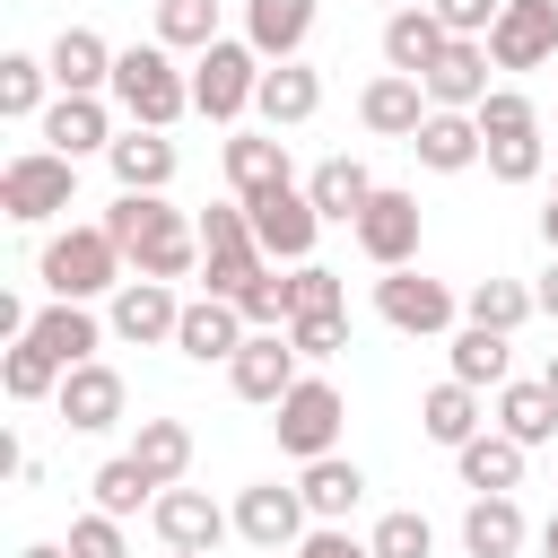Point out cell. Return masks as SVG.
I'll return each instance as SVG.
<instances>
[{"label":"cell","instance_id":"6da1fadb","mask_svg":"<svg viewBox=\"0 0 558 558\" xmlns=\"http://www.w3.org/2000/svg\"><path fill=\"white\" fill-rule=\"evenodd\" d=\"M96 227L122 244V262L140 279H192L201 270V218H183L166 192H113V209Z\"/></svg>","mask_w":558,"mask_h":558},{"label":"cell","instance_id":"7a4b0ae2","mask_svg":"<svg viewBox=\"0 0 558 558\" xmlns=\"http://www.w3.org/2000/svg\"><path fill=\"white\" fill-rule=\"evenodd\" d=\"M131 122H148V131H174L183 113H192V70L174 61V44H122L113 52V87H105Z\"/></svg>","mask_w":558,"mask_h":558},{"label":"cell","instance_id":"3957f363","mask_svg":"<svg viewBox=\"0 0 558 558\" xmlns=\"http://www.w3.org/2000/svg\"><path fill=\"white\" fill-rule=\"evenodd\" d=\"M35 279H44L52 296H78V305H96V296H113V288L131 279V262H122V244H113L105 227H61V235H44V253H35Z\"/></svg>","mask_w":558,"mask_h":558},{"label":"cell","instance_id":"277c9868","mask_svg":"<svg viewBox=\"0 0 558 558\" xmlns=\"http://www.w3.org/2000/svg\"><path fill=\"white\" fill-rule=\"evenodd\" d=\"M262 52L253 44H235V35H218L209 52H192V113L201 122H244L253 113V96H262Z\"/></svg>","mask_w":558,"mask_h":558},{"label":"cell","instance_id":"5b68a950","mask_svg":"<svg viewBox=\"0 0 558 558\" xmlns=\"http://www.w3.org/2000/svg\"><path fill=\"white\" fill-rule=\"evenodd\" d=\"M70 192H78V157H61V148H17V157L0 166V209H9L17 227L61 218Z\"/></svg>","mask_w":558,"mask_h":558},{"label":"cell","instance_id":"8992f818","mask_svg":"<svg viewBox=\"0 0 558 558\" xmlns=\"http://www.w3.org/2000/svg\"><path fill=\"white\" fill-rule=\"evenodd\" d=\"M340 427H349V401H340V384H323V375H296L288 401L270 410V436H279V453H296V462L340 453Z\"/></svg>","mask_w":558,"mask_h":558},{"label":"cell","instance_id":"52a82bcc","mask_svg":"<svg viewBox=\"0 0 558 558\" xmlns=\"http://www.w3.org/2000/svg\"><path fill=\"white\" fill-rule=\"evenodd\" d=\"M375 314L401 331V340H436V331H453V314H462V296L445 288V279H427V270H384L375 279Z\"/></svg>","mask_w":558,"mask_h":558},{"label":"cell","instance_id":"ba28073f","mask_svg":"<svg viewBox=\"0 0 558 558\" xmlns=\"http://www.w3.org/2000/svg\"><path fill=\"white\" fill-rule=\"evenodd\" d=\"M244 218H253V235H262V253H270V262H314L323 209H314V192H305V183H270V192H253V201H244Z\"/></svg>","mask_w":558,"mask_h":558},{"label":"cell","instance_id":"9c48e42d","mask_svg":"<svg viewBox=\"0 0 558 558\" xmlns=\"http://www.w3.org/2000/svg\"><path fill=\"white\" fill-rule=\"evenodd\" d=\"M296 375H305V357H296L288 323H279V331H244V349L227 357V384H235V401H253V410H279Z\"/></svg>","mask_w":558,"mask_h":558},{"label":"cell","instance_id":"30bf717a","mask_svg":"<svg viewBox=\"0 0 558 558\" xmlns=\"http://www.w3.org/2000/svg\"><path fill=\"white\" fill-rule=\"evenodd\" d=\"M235 532H244L253 549H296V541L314 532L305 488H296V480H253V488H235Z\"/></svg>","mask_w":558,"mask_h":558},{"label":"cell","instance_id":"8fae6325","mask_svg":"<svg viewBox=\"0 0 558 558\" xmlns=\"http://www.w3.org/2000/svg\"><path fill=\"white\" fill-rule=\"evenodd\" d=\"M357 253L375 262V270H401L410 253H418V192H401V183H375V201L357 209Z\"/></svg>","mask_w":558,"mask_h":558},{"label":"cell","instance_id":"7c38bea8","mask_svg":"<svg viewBox=\"0 0 558 558\" xmlns=\"http://www.w3.org/2000/svg\"><path fill=\"white\" fill-rule=\"evenodd\" d=\"M105 323H113V340H131V349H157V340H174V323H183V296H174V279H122L113 288V305H105Z\"/></svg>","mask_w":558,"mask_h":558},{"label":"cell","instance_id":"4fadbf2b","mask_svg":"<svg viewBox=\"0 0 558 558\" xmlns=\"http://www.w3.org/2000/svg\"><path fill=\"white\" fill-rule=\"evenodd\" d=\"M52 410H61V427H78V436H105V427H122V410H131V384H122L105 357H87V366H70V375H61Z\"/></svg>","mask_w":558,"mask_h":558},{"label":"cell","instance_id":"5bb4252c","mask_svg":"<svg viewBox=\"0 0 558 558\" xmlns=\"http://www.w3.org/2000/svg\"><path fill=\"white\" fill-rule=\"evenodd\" d=\"M488 61L497 70H541L558 61V0H506L488 26Z\"/></svg>","mask_w":558,"mask_h":558},{"label":"cell","instance_id":"9a60e30c","mask_svg":"<svg viewBox=\"0 0 558 558\" xmlns=\"http://www.w3.org/2000/svg\"><path fill=\"white\" fill-rule=\"evenodd\" d=\"M148 523H157V541H166V549H218V541L235 532V514H227L209 488H183V480H174V488H157Z\"/></svg>","mask_w":558,"mask_h":558},{"label":"cell","instance_id":"2e32d148","mask_svg":"<svg viewBox=\"0 0 558 558\" xmlns=\"http://www.w3.org/2000/svg\"><path fill=\"white\" fill-rule=\"evenodd\" d=\"M488 70H497V61H488V35H453L418 87H427V105H445V113H480V96H488Z\"/></svg>","mask_w":558,"mask_h":558},{"label":"cell","instance_id":"e0dca14e","mask_svg":"<svg viewBox=\"0 0 558 558\" xmlns=\"http://www.w3.org/2000/svg\"><path fill=\"white\" fill-rule=\"evenodd\" d=\"M427 113H436V105H427V87H418L410 70H384V78H366V87H357V122H366L375 140H401V148H410Z\"/></svg>","mask_w":558,"mask_h":558},{"label":"cell","instance_id":"ac0fdd59","mask_svg":"<svg viewBox=\"0 0 558 558\" xmlns=\"http://www.w3.org/2000/svg\"><path fill=\"white\" fill-rule=\"evenodd\" d=\"M244 331H253V323H244V314H235L227 296H209V288H201V296H183V323H174V349H183L192 366H227V357L244 349Z\"/></svg>","mask_w":558,"mask_h":558},{"label":"cell","instance_id":"d6986e66","mask_svg":"<svg viewBox=\"0 0 558 558\" xmlns=\"http://www.w3.org/2000/svg\"><path fill=\"white\" fill-rule=\"evenodd\" d=\"M35 131H44V148H61V157H105V148L122 140V131H113V105H105V96H52Z\"/></svg>","mask_w":558,"mask_h":558},{"label":"cell","instance_id":"ffe728a7","mask_svg":"<svg viewBox=\"0 0 558 558\" xmlns=\"http://www.w3.org/2000/svg\"><path fill=\"white\" fill-rule=\"evenodd\" d=\"M44 61H52V87H61V96H105V87H113V44H105L96 26H61V35L44 44Z\"/></svg>","mask_w":558,"mask_h":558},{"label":"cell","instance_id":"44dd1931","mask_svg":"<svg viewBox=\"0 0 558 558\" xmlns=\"http://www.w3.org/2000/svg\"><path fill=\"white\" fill-rule=\"evenodd\" d=\"M253 113L270 122V131H296V122H314L323 113V70L296 52V61H270L262 70V96H253Z\"/></svg>","mask_w":558,"mask_h":558},{"label":"cell","instance_id":"7402d4cb","mask_svg":"<svg viewBox=\"0 0 558 558\" xmlns=\"http://www.w3.org/2000/svg\"><path fill=\"white\" fill-rule=\"evenodd\" d=\"M410 157L427 166V174H471L480 157H488V131H480V113H427L418 122V140H410Z\"/></svg>","mask_w":558,"mask_h":558},{"label":"cell","instance_id":"603a6c76","mask_svg":"<svg viewBox=\"0 0 558 558\" xmlns=\"http://www.w3.org/2000/svg\"><path fill=\"white\" fill-rule=\"evenodd\" d=\"M105 166H113V183L122 192H166L174 174H183V148L166 140V131H148V122H131L113 148H105Z\"/></svg>","mask_w":558,"mask_h":558},{"label":"cell","instance_id":"cb8c5ba5","mask_svg":"<svg viewBox=\"0 0 558 558\" xmlns=\"http://www.w3.org/2000/svg\"><path fill=\"white\" fill-rule=\"evenodd\" d=\"M480 427H488V410H480V384L445 375V384H427V392H418V436H427V445L462 453V445H471Z\"/></svg>","mask_w":558,"mask_h":558},{"label":"cell","instance_id":"d4e9b609","mask_svg":"<svg viewBox=\"0 0 558 558\" xmlns=\"http://www.w3.org/2000/svg\"><path fill=\"white\" fill-rule=\"evenodd\" d=\"M523 453H532V445H514L506 427H480V436L453 453V471H462L471 497H514V488H523Z\"/></svg>","mask_w":558,"mask_h":558},{"label":"cell","instance_id":"484cf974","mask_svg":"<svg viewBox=\"0 0 558 558\" xmlns=\"http://www.w3.org/2000/svg\"><path fill=\"white\" fill-rule=\"evenodd\" d=\"M445 44H453V35H445V17H436L427 0H410V9H392V17H384V70H410V78H427Z\"/></svg>","mask_w":558,"mask_h":558},{"label":"cell","instance_id":"4316f807","mask_svg":"<svg viewBox=\"0 0 558 558\" xmlns=\"http://www.w3.org/2000/svg\"><path fill=\"white\" fill-rule=\"evenodd\" d=\"M270 183H296L288 140H279V131H235V140H227V192L253 201V192H270Z\"/></svg>","mask_w":558,"mask_h":558},{"label":"cell","instance_id":"83f0119b","mask_svg":"<svg viewBox=\"0 0 558 558\" xmlns=\"http://www.w3.org/2000/svg\"><path fill=\"white\" fill-rule=\"evenodd\" d=\"M296 488H305V514H314V523H349L357 497H366V471H357L349 453H314V462L296 471Z\"/></svg>","mask_w":558,"mask_h":558},{"label":"cell","instance_id":"f1b7e54d","mask_svg":"<svg viewBox=\"0 0 558 558\" xmlns=\"http://www.w3.org/2000/svg\"><path fill=\"white\" fill-rule=\"evenodd\" d=\"M314 35V0H244V44L262 61H296Z\"/></svg>","mask_w":558,"mask_h":558},{"label":"cell","instance_id":"f546056e","mask_svg":"<svg viewBox=\"0 0 558 558\" xmlns=\"http://www.w3.org/2000/svg\"><path fill=\"white\" fill-rule=\"evenodd\" d=\"M105 331H113V323H96V305H78V296H52V305L35 314V340H44L61 366H87V357L105 349Z\"/></svg>","mask_w":558,"mask_h":558},{"label":"cell","instance_id":"4dcf8cb0","mask_svg":"<svg viewBox=\"0 0 558 558\" xmlns=\"http://www.w3.org/2000/svg\"><path fill=\"white\" fill-rule=\"evenodd\" d=\"M523 541H532V523H523L514 497H471L462 506V558H514Z\"/></svg>","mask_w":558,"mask_h":558},{"label":"cell","instance_id":"1f68e13d","mask_svg":"<svg viewBox=\"0 0 558 558\" xmlns=\"http://www.w3.org/2000/svg\"><path fill=\"white\" fill-rule=\"evenodd\" d=\"M305 192H314V209H323V227H357V209L375 201V174H366L357 157H323V166L305 174Z\"/></svg>","mask_w":558,"mask_h":558},{"label":"cell","instance_id":"d6a6232c","mask_svg":"<svg viewBox=\"0 0 558 558\" xmlns=\"http://www.w3.org/2000/svg\"><path fill=\"white\" fill-rule=\"evenodd\" d=\"M506 366H514V331H488V323H462L453 349H445V375H462V384H480V392H497Z\"/></svg>","mask_w":558,"mask_h":558},{"label":"cell","instance_id":"836d02e7","mask_svg":"<svg viewBox=\"0 0 558 558\" xmlns=\"http://www.w3.org/2000/svg\"><path fill=\"white\" fill-rule=\"evenodd\" d=\"M514 445H558V392L549 384H497V418Z\"/></svg>","mask_w":558,"mask_h":558},{"label":"cell","instance_id":"e575fe53","mask_svg":"<svg viewBox=\"0 0 558 558\" xmlns=\"http://www.w3.org/2000/svg\"><path fill=\"white\" fill-rule=\"evenodd\" d=\"M52 96H61V87H52V61H44V52H0V113H9V122H44Z\"/></svg>","mask_w":558,"mask_h":558},{"label":"cell","instance_id":"d590c367","mask_svg":"<svg viewBox=\"0 0 558 558\" xmlns=\"http://www.w3.org/2000/svg\"><path fill=\"white\" fill-rule=\"evenodd\" d=\"M61 375H70V366H61L35 331L0 349V392H9V401H52V392H61Z\"/></svg>","mask_w":558,"mask_h":558},{"label":"cell","instance_id":"8d00e7d4","mask_svg":"<svg viewBox=\"0 0 558 558\" xmlns=\"http://www.w3.org/2000/svg\"><path fill=\"white\" fill-rule=\"evenodd\" d=\"M532 314H541V305H532V288H523V279H497V270H488V279H471V288H462V323H488V331H523Z\"/></svg>","mask_w":558,"mask_h":558},{"label":"cell","instance_id":"74e56055","mask_svg":"<svg viewBox=\"0 0 558 558\" xmlns=\"http://www.w3.org/2000/svg\"><path fill=\"white\" fill-rule=\"evenodd\" d=\"M131 453H140V471H148L157 488H174V480L192 471V427H183V418H140Z\"/></svg>","mask_w":558,"mask_h":558},{"label":"cell","instance_id":"f35d334b","mask_svg":"<svg viewBox=\"0 0 558 558\" xmlns=\"http://www.w3.org/2000/svg\"><path fill=\"white\" fill-rule=\"evenodd\" d=\"M87 488H96V506H105V514H122V523H131L140 506H157V480L140 471V453H113V462H96V480H87Z\"/></svg>","mask_w":558,"mask_h":558},{"label":"cell","instance_id":"ab89813d","mask_svg":"<svg viewBox=\"0 0 558 558\" xmlns=\"http://www.w3.org/2000/svg\"><path fill=\"white\" fill-rule=\"evenodd\" d=\"M157 44L209 52V44H218V0H157Z\"/></svg>","mask_w":558,"mask_h":558},{"label":"cell","instance_id":"60d3db41","mask_svg":"<svg viewBox=\"0 0 558 558\" xmlns=\"http://www.w3.org/2000/svg\"><path fill=\"white\" fill-rule=\"evenodd\" d=\"M366 549H375V558H436V523H427L418 506H392V514H375Z\"/></svg>","mask_w":558,"mask_h":558},{"label":"cell","instance_id":"b9f144b4","mask_svg":"<svg viewBox=\"0 0 558 558\" xmlns=\"http://www.w3.org/2000/svg\"><path fill=\"white\" fill-rule=\"evenodd\" d=\"M480 166H488L497 183H541V166H549V148H541V122H532V131H497Z\"/></svg>","mask_w":558,"mask_h":558},{"label":"cell","instance_id":"7bdbcfd3","mask_svg":"<svg viewBox=\"0 0 558 558\" xmlns=\"http://www.w3.org/2000/svg\"><path fill=\"white\" fill-rule=\"evenodd\" d=\"M288 314H349L340 270H323V262H288Z\"/></svg>","mask_w":558,"mask_h":558},{"label":"cell","instance_id":"ee69618b","mask_svg":"<svg viewBox=\"0 0 558 558\" xmlns=\"http://www.w3.org/2000/svg\"><path fill=\"white\" fill-rule=\"evenodd\" d=\"M70 558H131V532H122V514H105V506L70 514Z\"/></svg>","mask_w":558,"mask_h":558},{"label":"cell","instance_id":"f6af8a7d","mask_svg":"<svg viewBox=\"0 0 558 558\" xmlns=\"http://www.w3.org/2000/svg\"><path fill=\"white\" fill-rule=\"evenodd\" d=\"M288 340H296L305 366H323V357L349 349V314H288Z\"/></svg>","mask_w":558,"mask_h":558},{"label":"cell","instance_id":"bcb514c9","mask_svg":"<svg viewBox=\"0 0 558 558\" xmlns=\"http://www.w3.org/2000/svg\"><path fill=\"white\" fill-rule=\"evenodd\" d=\"M532 122H541V113H532L523 87H488V96H480V131H488V140H497V131H532Z\"/></svg>","mask_w":558,"mask_h":558},{"label":"cell","instance_id":"7dc6e473","mask_svg":"<svg viewBox=\"0 0 558 558\" xmlns=\"http://www.w3.org/2000/svg\"><path fill=\"white\" fill-rule=\"evenodd\" d=\"M427 9H436V17H445V35H488V26H497V9H506V0H427Z\"/></svg>","mask_w":558,"mask_h":558},{"label":"cell","instance_id":"c3c4849f","mask_svg":"<svg viewBox=\"0 0 558 558\" xmlns=\"http://www.w3.org/2000/svg\"><path fill=\"white\" fill-rule=\"evenodd\" d=\"M296 558H375L366 541H349V523H314L305 541H296Z\"/></svg>","mask_w":558,"mask_h":558},{"label":"cell","instance_id":"681fc988","mask_svg":"<svg viewBox=\"0 0 558 558\" xmlns=\"http://www.w3.org/2000/svg\"><path fill=\"white\" fill-rule=\"evenodd\" d=\"M532 305H541V314H549V323H558V253H549V262H541V279H532Z\"/></svg>","mask_w":558,"mask_h":558},{"label":"cell","instance_id":"f907efd6","mask_svg":"<svg viewBox=\"0 0 558 558\" xmlns=\"http://www.w3.org/2000/svg\"><path fill=\"white\" fill-rule=\"evenodd\" d=\"M541 244L558 253V192H549V209H541Z\"/></svg>","mask_w":558,"mask_h":558},{"label":"cell","instance_id":"816d5d0a","mask_svg":"<svg viewBox=\"0 0 558 558\" xmlns=\"http://www.w3.org/2000/svg\"><path fill=\"white\" fill-rule=\"evenodd\" d=\"M17 558H70V541H26Z\"/></svg>","mask_w":558,"mask_h":558},{"label":"cell","instance_id":"f5cc1de1","mask_svg":"<svg viewBox=\"0 0 558 558\" xmlns=\"http://www.w3.org/2000/svg\"><path fill=\"white\" fill-rule=\"evenodd\" d=\"M541 558H558V514H549V523H541Z\"/></svg>","mask_w":558,"mask_h":558},{"label":"cell","instance_id":"db71d44e","mask_svg":"<svg viewBox=\"0 0 558 558\" xmlns=\"http://www.w3.org/2000/svg\"><path fill=\"white\" fill-rule=\"evenodd\" d=\"M541 384H549V392H558V349H549V366H541Z\"/></svg>","mask_w":558,"mask_h":558},{"label":"cell","instance_id":"11a10c76","mask_svg":"<svg viewBox=\"0 0 558 558\" xmlns=\"http://www.w3.org/2000/svg\"><path fill=\"white\" fill-rule=\"evenodd\" d=\"M375 9H384V17H392V9H410V0H375Z\"/></svg>","mask_w":558,"mask_h":558},{"label":"cell","instance_id":"9f6ffc18","mask_svg":"<svg viewBox=\"0 0 558 558\" xmlns=\"http://www.w3.org/2000/svg\"><path fill=\"white\" fill-rule=\"evenodd\" d=\"M166 558H209V549H166Z\"/></svg>","mask_w":558,"mask_h":558},{"label":"cell","instance_id":"6f0895ef","mask_svg":"<svg viewBox=\"0 0 558 558\" xmlns=\"http://www.w3.org/2000/svg\"><path fill=\"white\" fill-rule=\"evenodd\" d=\"M549 192H558V183H549Z\"/></svg>","mask_w":558,"mask_h":558}]
</instances>
